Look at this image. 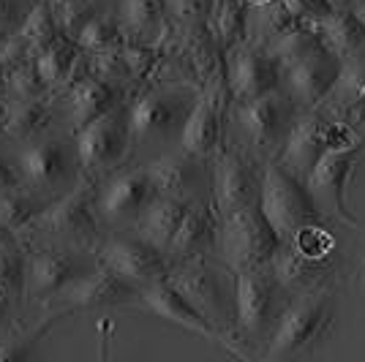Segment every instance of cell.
<instances>
[{
	"mask_svg": "<svg viewBox=\"0 0 365 362\" xmlns=\"http://www.w3.org/2000/svg\"><path fill=\"white\" fill-rule=\"evenodd\" d=\"M210 161H199L185 152H158L145 161V172L150 177L153 188L158 197H178V199H202L210 194Z\"/></svg>",
	"mask_w": 365,
	"mask_h": 362,
	"instance_id": "cell-20",
	"label": "cell"
},
{
	"mask_svg": "<svg viewBox=\"0 0 365 362\" xmlns=\"http://www.w3.org/2000/svg\"><path fill=\"white\" fill-rule=\"evenodd\" d=\"M58 321V316L46 314L41 324H36L31 330H16L6 338H0V360H22V357H31L36 343L44 338L49 327Z\"/></svg>",
	"mask_w": 365,
	"mask_h": 362,
	"instance_id": "cell-41",
	"label": "cell"
},
{
	"mask_svg": "<svg viewBox=\"0 0 365 362\" xmlns=\"http://www.w3.org/2000/svg\"><path fill=\"white\" fill-rule=\"evenodd\" d=\"M31 6H19V0H0V36L19 31L28 11H31Z\"/></svg>",
	"mask_w": 365,
	"mask_h": 362,
	"instance_id": "cell-44",
	"label": "cell"
},
{
	"mask_svg": "<svg viewBox=\"0 0 365 362\" xmlns=\"http://www.w3.org/2000/svg\"><path fill=\"white\" fill-rule=\"evenodd\" d=\"M167 281L210 319L221 343H237L235 330V272L218 257H197L169 264Z\"/></svg>",
	"mask_w": 365,
	"mask_h": 362,
	"instance_id": "cell-3",
	"label": "cell"
},
{
	"mask_svg": "<svg viewBox=\"0 0 365 362\" xmlns=\"http://www.w3.org/2000/svg\"><path fill=\"white\" fill-rule=\"evenodd\" d=\"M98 264V257L91 251L74 248H28L25 264V302H49L68 284L82 278Z\"/></svg>",
	"mask_w": 365,
	"mask_h": 362,
	"instance_id": "cell-14",
	"label": "cell"
},
{
	"mask_svg": "<svg viewBox=\"0 0 365 362\" xmlns=\"http://www.w3.org/2000/svg\"><path fill=\"white\" fill-rule=\"evenodd\" d=\"M365 158V142L344 150H327L322 155L311 175L305 177V188L319 205V210L330 221H341L346 227H360L357 215L349 210V185L357 166Z\"/></svg>",
	"mask_w": 365,
	"mask_h": 362,
	"instance_id": "cell-11",
	"label": "cell"
},
{
	"mask_svg": "<svg viewBox=\"0 0 365 362\" xmlns=\"http://www.w3.org/2000/svg\"><path fill=\"white\" fill-rule=\"evenodd\" d=\"M33 61V52L28 49V44L22 41L19 33H9V36H0V66H3V74L14 71L16 66Z\"/></svg>",
	"mask_w": 365,
	"mask_h": 362,
	"instance_id": "cell-43",
	"label": "cell"
},
{
	"mask_svg": "<svg viewBox=\"0 0 365 362\" xmlns=\"http://www.w3.org/2000/svg\"><path fill=\"white\" fill-rule=\"evenodd\" d=\"M330 120H333V115L324 106L300 109L292 120L289 134L284 139V148L275 161L300 182H305L317 161L330 150Z\"/></svg>",
	"mask_w": 365,
	"mask_h": 362,
	"instance_id": "cell-18",
	"label": "cell"
},
{
	"mask_svg": "<svg viewBox=\"0 0 365 362\" xmlns=\"http://www.w3.org/2000/svg\"><path fill=\"white\" fill-rule=\"evenodd\" d=\"M36 71L49 93L63 90L74 79L85 76V52L76 46L71 36H58L52 44L36 55Z\"/></svg>",
	"mask_w": 365,
	"mask_h": 362,
	"instance_id": "cell-29",
	"label": "cell"
},
{
	"mask_svg": "<svg viewBox=\"0 0 365 362\" xmlns=\"http://www.w3.org/2000/svg\"><path fill=\"white\" fill-rule=\"evenodd\" d=\"M197 202V199H194ZM188 199L178 197H155L145 207V212L139 215L137 221L128 227V232H134L137 237H142L145 242H150L153 248L167 254L169 242L175 237V232L180 227L182 215L188 212V207L194 205Z\"/></svg>",
	"mask_w": 365,
	"mask_h": 362,
	"instance_id": "cell-28",
	"label": "cell"
},
{
	"mask_svg": "<svg viewBox=\"0 0 365 362\" xmlns=\"http://www.w3.org/2000/svg\"><path fill=\"white\" fill-rule=\"evenodd\" d=\"M175 31H191L213 22L215 0H164Z\"/></svg>",
	"mask_w": 365,
	"mask_h": 362,
	"instance_id": "cell-39",
	"label": "cell"
},
{
	"mask_svg": "<svg viewBox=\"0 0 365 362\" xmlns=\"http://www.w3.org/2000/svg\"><path fill=\"white\" fill-rule=\"evenodd\" d=\"M3 237H6V232H3V229H0V240H3Z\"/></svg>",
	"mask_w": 365,
	"mask_h": 362,
	"instance_id": "cell-54",
	"label": "cell"
},
{
	"mask_svg": "<svg viewBox=\"0 0 365 362\" xmlns=\"http://www.w3.org/2000/svg\"><path fill=\"white\" fill-rule=\"evenodd\" d=\"M3 88H6V74H3V66H0V95H3Z\"/></svg>",
	"mask_w": 365,
	"mask_h": 362,
	"instance_id": "cell-51",
	"label": "cell"
},
{
	"mask_svg": "<svg viewBox=\"0 0 365 362\" xmlns=\"http://www.w3.org/2000/svg\"><path fill=\"white\" fill-rule=\"evenodd\" d=\"M267 49H270V55H273L275 61L284 66V71L292 68L294 63L314 58V55L333 52L330 44H327V38H324V33H322L319 22H311V25H305V28H297V31L281 36V38H278L275 44L267 46Z\"/></svg>",
	"mask_w": 365,
	"mask_h": 362,
	"instance_id": "cell-32",
	"label": "cell"
},
{
	"mask_svg": "<svg viewBox=\"0 0 365 362\" xmlns=\"http://www.w3.org/2000/svg\"><path fill=\"white\" fill-rule=\"evenodd\" d=\"M229 106L254 101L284 88V66L270 55V49L251 41L227 52Z\"/></svg>",
	"mask_w": 365,
	"mask_h": 362,
	"instance_id": "cell-17",
	"label": "cell"
},
{
	"mask_svg": "<svg viewBox=\"0 0 365 362\" xmlns=\"http://www.w3.org/2000/svg\"><path fill=\"white\" fill-rule=\"evenodd\" d=\"M319 28L341 61L365 55V28L354 11H333L330 16L319 19Z\"/></svg>",
	"mask_w": 365,
	"mask_h": 362,
	"instance_id": "cell-33",
	"label": "cell"
},
{
	"mask_svg": "<svg viewBox=\"0 0 365 362\" xmlns=\"http://www.w3.org/2000/svg\"><path fill=\"white\" fill-rule=\"evenodd\" d=\"M49 205V199L38 197L22 188H11V191H0V229L6 234H22L38 218V212Z\"/></svg>",
	"mask_w": 365,
	"mask_h": 362,
	"instance_id": "cell-34",
	"label": "cell"
},
{
	"mask_svg": "<svg viewBox=\"0 0 365 362\" xmlns=\"http://www.w3.org/2000/svg\"><path fill=\"white\" fill-rule=\"evenodd\" d=\"M104 234L107 227L96 205V182L82 177L66 194L49 199V205L38 212V218L22 234H16V240L31 242V248L46 245V248H74L96 254Z\"/></svg>",
	"mask_w": 365,
	"mask_h": 362,
	"instance_id": "cell-1",
	"label": "cell"
},
{
	"mask_svg": "<svg viewBox=\"0 0 365 362\" xmlns=\"http://www.w3.org/2000/svg\"><path fill=\"white\" fill-rule=\"evenodd\" d=\"M218 240H221V212L215 207L213 194H205L182 215L180 227L167 248L169 264L197 257H218Z\"/></svg>",
	"mask_w": 365,
	"mask_h": 362,
	"instance_id": "cell-23",
	"label": "cell"
},
{
	"mask_svg": "<svg viewBox=\"0 0 365 362\" xmlns=\"http://www.w3.org/2000/svg\"><path fill=\"white\" fill-rule=\"evenodd\" d=\"M6 98H41V95H52L44 88L41 76L36 71V58L22 66H16L14 71L6 74V88H3Z\"/></svg>",
	"mask_w": 365,
	"mask_h": 362,
	"instance_id": "cell-42",
	"label": "cell"
},
{
	"mask_svg": "<svg viewBox=\"0 0 365 362\" xmlns=\"http://www.w3.org/2000/svg\"><path fill=\"white\" fill-rule=\"evenodd\" d=\"M213 33L224 52L248 41V3L245 0H215Z\"/></svg>",
	"mask_w": 365,
	"mask_h": 362,
	"instance_id": "cell-37",
	"label": "cell"
},
{
	"mask_svg": "<svg viewBox=\"0 0 365 362\" xmlns=\"http://www.w3.org/2000/svg\"><path fill=\"white\" fill-rule=\"evenodd\" d=\"M139 308L153 314L155 319H161V321L175 324V327L197 332V335L207 338V341H221L218 330L210 324V319L205 316V314H199L197 308H194V302L188 300L185 294H180L167 278L139 286Z\"/></svg>",
	"mask_w": 365,
	"mask_h": 362,
	"instance_id": "cell-25",
	"label": "cell"
},
{
	"mask_svg": "<svg viewBox=\"0 0 365 362\" xmlns=\"http://www.w3.org/2000/svg\"><path fill=\"white\" fill-rule=\"evenodd\" d=\"M158 197L142 164H125L96 185V205L107 229L131 227Z\"/></svg>",
	"mask_w": 365,
	"mask_h": 362,
	"instance_id": "cell-15",
	"label": "cell"
},
{
	"mask_svg": "<svg viewBox=\"0 0 365 362\" xmlns=\"http://www.w3.org/2000/svg\"><path fill=\"white\" fill-rule=\"evenodd\" d=\"M96 257L115 275H120L137 286L161 281L169 272L167 254L153 248L150 242L137 237L134 232H107L96 248Z\"/></svg>",
	"mask_w": 365,
	"mask_h": 362,
	"instance_id": "cell-16",
	"label": "cell"
},
{
	"mask_svg": "<svg viewBox=\"0 0 365 362\" xmlns=\"http://www.w3.org/2000/svg\"><path fill=\"white\" fill-rule=\"evenodd\" d=\"M112 11L128 41H164L172 31L164 0H115Z\"/></svg>",
	"mask_w": 365,
	"mask_h": 362,
	"instance_id": "cell-27",
	"label": "cell"
},
{
	"mask_svg": "<svg viewBox=\"0 0 365 362\" xmlns=\"http://www.w3.org/2000/svg\"><path fill=\"white\" fill-rule=\"evenodd\" d=\"M19 36H22V41L28 44V49L33 52V58L46 49V46L52 44L58 36H63V25L61 19H58V11H55V6L52 3H46V0H33L31 11L25 16V22H22V28H19Z\"/></svg>",
	"mask_w": 365,
	"mask_h": 362,
	"instance_id": "cell-36",
	"label": "cell"
},
{
	"mask_svg": "<svg viewBox=\"0 0 365 362\" xmlns=\"http://www.w3.org/2000/svg\"><path fill=\"white\" fill-rule=\"evenodd\" d=\"M85 74L96 76L101 82H109L115 88L125 93H137L134 79L128 71V63L123 58V49H112V52H85Z\"/></svg>",
	"mask_w": 365,
	"mask_h": 362,
	"instance_id": "cell-38",
	"label": "cell"
},
{
	"mask_svg": "<svg viewBox=\"0 0 365 362\" xmlns=\"http://www.w3.org/2000/svg\"><path fill=\"white\" fill-rule=\"evenodd\" d=\"M199 88L164 82L148 85L128 98V125L137 150H158L167 145H178L182 123L197 101Z\"/></svg>",
	"mask_w": 365,
	"mask_h": 362,
	"instance_id": "cell-4",
	"label": "cell"
},
{
	"mask_svg": "<svg viewBox=\"0 0 365 362\" xmlns=\"http://www.w3.org/2000/svg\"><path fill=\"white\" fill-rule=\"evenodd\" d=\"M305 25H311V22L294 16L281 0H270V3H262V6H248V41L264 46V49L275 44L281 36L297 31V28H305Z\"/></svg>",
	"mask_w": 365,
	"mask_h": 362,
	"instance_id": "cell-31",
	"label": "cell"
},
{
	"mask_svg": "<svg viewBox=\"0 0 365 362\" xmlns=\"http://www.w3.org/2000/svg\"><path fill=\"white\" fill-rule=\"evenodd\" d=\"M297 112L300 109L292 104L284 90L267 93L262 98L243 101V104H232V118L240 131L245 150L262 164L278 158Z\"/></svg>",
	"mask_w": 365,
	"mask_h": 362,
	"instance_id": "cell-10",
	"label": "cell"
},
{
	"mask_svg": "<svg viewBox=\"0 0 365 362\" xmlns=\"http://www.w3.org/2000/svg\"><path fill=\"white\" fill-rule=\"evenodd\" d=\"M46 3H55V0H46Z\"/></svg>",
	"mask_w": 365,
	"mask_h": 362,
	"instance_id": "cell-56",
	"label": "cell"
},
{
	"mask_svg": "<svg viewBox=\"0 0 365 362\" xmlns=\"http://www.w3.org/2000/svg\"><path fill=\"white\" fill-rule=\"evenodd\" d=\"M292 294L275 281L270 267L235 272V330L237 343H267L275 321L289 305Z\"/></svg>",
	"mask_w": 365,
	"mask_h": 362,
	"instance_id": "cell-6",
	"label": "cell"
},
{
	"mask_svg": "<svg viewBox=\"0 0 365 362\" xmlns=\"http://www.w3.org/2000/svg\"><path fill=\"white\" fill-rule=\"evenodd\" d=\"M305 6L311 9V16L319 22L324 16L333 14V6H330V0H305Z\"/></svg>",
	"mask_w": 365,
	"mask_h": 362,
	"instance_id": "cell-46",
	"label": "cell"
},
{
	"mask_svg": "<svg viewBox=\"0 0 365 362\" xmlns=\"http://www.w3.org/2000/svg\"><path fill=\"white\" fill-rule=\"evenodd\" d=\"M360 106H363V112H365V85H363V90H360Z\"/></svg>",
	"mask_w": 365,
	"mask_h": 362,
	"instance_id": "cell-53",
	"label": "cell"
},
{
	"mask_svg": "<svg viewBox=\"0 0 365 362\" xmlns=\"http://www.w3.org/2000/svg\"><path fill=\"white\" fill-rule=\"evenodd\" d=\"M275 281L289 291L292 297L297 294H317V291H335L341 278H344V259L335 251L327 259H311L294 251L292 245H281L273 262L267 264Z\"/></svg>",
	"mask_w": 365,
	"mask_h": 362,
	"instance_id": "cell-19",
	"label": "cell"
},
{
	"mask_svg": "<svg viewBox=\"0 0 365 362\" xmlns=\"http://www.w3.org/2000/svg\"><path fill=\"white\" fill-rule=\"evenodd\" d=\"M338 327V300L335 291H317V294H297L284 308L281 319L275 321L267 343L262 346V360H292L300 354H311L333 338Z\"/></svg>",
	"mask_w": 365,
	"mask_h": 362,
	"instance_id": "cell-2",
	"label": "cell"
},
{
	"mask_svg": "<svg viewBox=\"0 0 365 362\" xmlns=\"http://www.w3.org/2000/svg\"><path fill=\"white\" fill-rule=\"evenodd\" d=\"M264 164L254 158L245 148L237 145H218L210 158V194L221 218L259 202Z\"/></svg>",
	"mask_w": 365,
	"mask_h": 362,
	"instance_id": "cell-12",
	"label": "cell"
},
{
	"mask_svg": "<svg viewBox=\"0 0 365 362\" xmlns=\"http://www.w3.org/2000/svg\"><path fill=\"white\" fill-rule=\"evenodd\" d=\"M248 6H262V3H270V0H245Z\"/></svg>",
	"mask_w": 365,
	"mask_h": 362,
	"instance_id": "cell-52",
	"label": "cell"
},
{
	"mask_svg": "<svg viewBox=\"0 0 365 362\" xmlns=\"http://www.w3.org/2000/svg\"><path fill=\"white\" fill-rule=\"evenodd\" d=\"M9 305H11V302L0 294V319H6V314H9Z\"/></svg>",
	"mask_w": 365,
	"mask_h": 362,
	"instance_id": "cell-49",
	"label": "cell"
},
{
	"mask_svg": "<svg viewBox=\"0 0 365 362\" xmlns=\"http://www.w3.org/2000/svg\"><path fill=\"white\" fill-rule=\"evenodd\" d=\"M351 11H354V16H357V19L363 22V28H365V0H360V3H357V6L351 9Z\"/></svg>",
	"mask_w": 365,
	"mask_h": 362,
	"instance_id": "cell-48",
	"label": "cell"
},
{
	"mask_svg": "<svg viewBox=\"0 0 365 362\" xmlns=\"http://www.w3.org/2000/svg\"><path fill=\"white\" fill-rule=\"evenodd\" d=\"M14 164L19 169L22 185L44 199L61 197L82 180L71 134H44L33 142H25V148L16 152Z\"/></svg>",
	"mask_w": 365,
	"mask_h": 362,
	"instance_id": "cell-8",
	"label": "cell"
},
{
	"mask_svg": "<svg viewBox=\"0 0 365 362\" xmlns=\"http://www.w3.org/2000/svg\"><path fill=\"white\" fill-rule=\"evenodd\" d=\"M25 264L28 248H22L14 234L0 240V294L11 305L25 302Z\"/></svg>",
	"mask_w": 365,
	"mask_h": 362,
	"instance_id": "cell-35",
	"label": "cell"
},
{
	"mask_svg": "<svg viewBox=\"0 0 365 362\" xmlns=\"http://www.w3.org/2000/svg\"><path fill=\"white\" fill-rule=\"evenodd\" d=\"M3 115H6V98L0 95V136H3Z\"/></svg>",
	"mask_w": 365,
	"mask_h": 362,
	"instance_id": "cell-50",
	"label": "cell"
},
{
	"mask_svg": "<svg viewBox=\"0 0 365 362\" xmlns=\"http://www.w3.org/2000/svg\"><path fill=\"white\" fill-rule=\"evenodd\" d=\"M227 106L229 93L215 90V88H202L188 118L182 123L178 150L191 155V158H199V161H210L221 145V120H224Z\"/></svg>",
	"mask_w": 365,
	"mask_h": 362,
	"instance_id": "cell-22",
	"label": "cell"
},
{
	"mask_svg": "<svg viewBox=\"0 0 365 362\" xmlns=\"http://www.w3.org/2000/svg\"><path fill=\"white\" fill-rule=\"evenodd\" d=\"M52 123H55V106L49 104V95H41V98H6L3 136L14 139V142H33L38 136L49 134Z\"/></svg>",
	"mask_w": 365,
	"mask_h": 362,
	"instance_id": "cell-30",
	"label": "cell"
},
{
	"mask_svg": "<svg viewBox=\"0 0 365 362\" xmlns=\"http://www.w3.org/2000/svg\"><path fill=\"white\" fill-rule=\"evenodd\" d=\"M259 210L264 212V218L270 221L281 242H289L300 229L311 224H333L308 194L305 182L289 175L275 158L262 169Z\"/></svg>",
	"mask_w": 365,
	"mask_h": 362,
	"instance_id": "cell-7",
	"label": "cell"
},
{
	"mask_svg": "<svg viewBox=\"0 0 365 362\" xmlns=\"http://www.w3.org/2000/svg\"><path fill=\"white\" fill-rule=\"evenodd\" d=\"M11 188H22L19 169H16V164L6 161V158L0 155V191H11Z\"/></svg>",
	"mask_w": 365,
	"mask_h": 362,
	"instance_id": "cell-45",
	"label": "cell"
},
{
	"mask_svg": "<svg viewBox=\"0 0 365 362\" xmlns=\"http://www.w3.org/2000/svg\"><path fill=\"white\" fill-rule=\"evenodd\" d=\"M74 148L82 177H88L96 185L125 164H131L134 139H131V125H128V101L101 115L98 120L88 123L82 131H76Z\"/></svg>",
	"mask_w": 365,
	"mask_h": 362,
	"instance_id": "cell-5",
	"label": "cell"
},
{
	"mask_svg": "<svg viewBox=\"0 0 365 362\" xmlns=\"http://www.w3.org/2000/svg\"><path fill=\"white\" fill-rule=\"evenodd\" d=\"M363 278H365V257H363Z\"/></svg>",
	"mask_w": 365,
	"mask_h": 362,
	"instance_id": "cell-55",
	"label": "cell"
},
{
	"mask_svg": "<svg viewBox=\"0 0 365 362\" xmlns=\"http://www.w3.org/2000/svg\"><path fill=\"white\" fill-rule=\"evenodd\" d=\"M66 36H71L82 52H112L123 49L128 41L115 11L101 9L96 0L66 25Z\"/></svg>",
	"mask_w": 365,
	"mask_h": 362,
	"instance_id": "cell-26",
	"label": "cell"
},
{
	"mask_svg": "<svg viewBox=\"0 0 365 362\" xmlns=\"http://www.w3.org/2000/svg\"><path fill=\"white\" fill-rule=\"evenodd\" d=\"M287 245H292L294 251H300L303 257H311V259H327L338 251V242H335V234H333V229H330V224H311V227H303Z\"/></svg>",
	"mask_w": 365,
	"mask_h": 362,
	"instance_id": "cell-40",
	"label": "cell"
},
{
	"mask_svg": "<svg viewBox=\"0 0 365 362\" xmlns=\"http://www.w3.org/2000/svg\"><path fill=\"white\" fill-rule=\"evenodd\" d=\"M44 305L52 316H58V321L71 316V314H79V311L134 308V305H139V286L120 278V275H115L109 267L98 262L91 272L76 278L74 284H68L61 294H55Z\"/></svg>",
	"mask_w": 365,
	"mask_h": 362,
	"instance_id": "cell-13",
	"label": "cell"
},
{
	"mask_svg": "<svg viewBox=\"0 0 365 362\" xmlns=\"http://www.w3.org/2000/svg\"><path fill=\"white\" fill-rule=\"evenodd\" d=\"M360 0H330V6H333V11H351L354 6H357Z\"/></svg>",
	"mask_w": 365,
	"mask_h": 362,
	"instance_id": "cell-47",
	"label": "cell"
},
{
	"mask_svg": "<svg viewBox=\"0 0 365 362\" xmlns=\"http://www.w3.org/2000/svg\"><path fill=\"white\" fill-rule=\"evenodd\" d=\"M341 76V58L335 52H322L308 61L294 63L284 71V88L297 109H319L330 101Z\"/></svg>",
	"mask_w": 365,
	"mask_h": 362,
	"instance_id": "cell-24",
	"label": "cell"
},
{
	"mask_svg": "<svg viewBox=\"0 0 365 362\" xmlns=\"http://www.w3.org/2000/svg\"><path fill=\"white\" fill-rule=\"evenodd\" d=\"M58 95V106L63 109V120H66V131L74 136L82 131L88 123L98 120L101 115L112 112L115 106L131 98V93L120 90L109 82H101L96 76H79L71 85H66L63 90L52 93Z\"/></svg>",
	"mask_w": 365,
	"mask_h": 362,
	"instance_id": "cell-21",
	"label": "cell"
},
{
	"mask_svg": "<svg viewBox=\"0 0 365 362\" xmlns=\"http://www.w3.org/2000/svg\"><path fill=\"white\" fill-rule=\"evenodd\" d=\"M284 242L259 210V202L237 212L221 218V240H218V259L232 272L267 267Z\"/></svg>",
	"mask_w": 365,
	"mask_h": 362,
	"instance_id": "cell-9",
	"label": "cell"
}]
</instances>
